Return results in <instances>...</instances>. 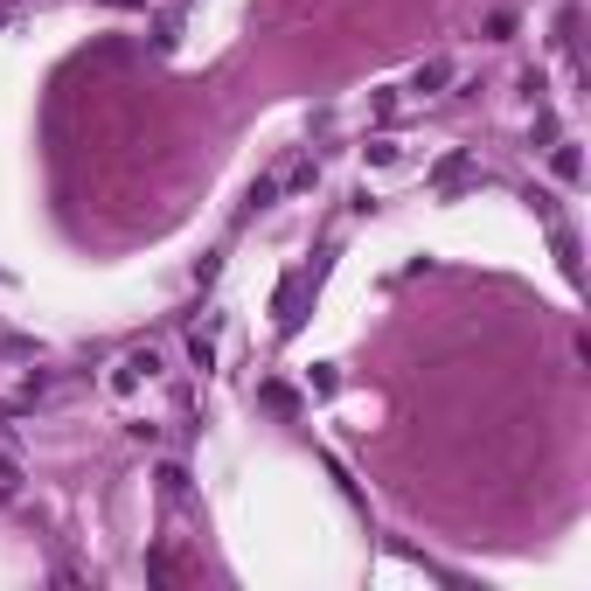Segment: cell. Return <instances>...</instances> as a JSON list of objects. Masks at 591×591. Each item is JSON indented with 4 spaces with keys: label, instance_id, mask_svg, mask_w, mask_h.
<instances>
[{
    "label": "cell",
    "instance_id": "6da1fadb",
    "mask_svg": "<svg viewBox=\"0 0 591 591\" xmlns=\"http://www.w3.org/2000/svg\"><path fill=\"white\" fill-rule=\"evenodd\" d=\"M550 167H557V181H585V153L571 147V140H557V147H550Z\"/></svg>",
    "mask_w": 591,
    "mask_h": 591
},
{
    "label": "cell",
    "instance_id": "7a4b0ae2",
    "mask_svg": "<svg viewBox=\"0 0 591 591\" xmlns=\"http://www.w3.org/2000/svg\"><path fill=\"white\" fill-rule=\"evenodd\" d=\"M466 181H473V160H466V153H452V160L439 167V188L452 195V188H466Z\"/></svg>",
    "mask_w": 591,
    "mask_h": 591
},
{
    "label": "cell",
    "instance_id": "3957f363",
    "mask_svg": "<svg viewBox=\"0 0 591 591\" xmlns=\"http://www.w3.org/2000/svg\"><path fill=\"white\" fill-rule=\"evenodd\" d=\"M160 487H167V501H181V494H188V473H181V466H160Z\"/></svg>",
    "mask_w": 591,
    "mask_h": 591
},
{
    "label": "cell",
    "instance_id": "277c9868",
    "mask_svg": "<svg viewBox=\"0 0 591 591\" xmlns=\"http://www.w3.org/2000/svg\"><path fill=\"white\" fill-rule=\"evenodd\" d=\"M445 77H452V63H425V70H418V91H439Z\"/></svg>",
    "mask_w": 591,
    "mask_h": 591
},
{
    "label": "cell",
    "instance_id": "5b68a950",
    "mask_svg": "<svg viewBox=\"0 0 591 591\" xmlns=\"http://www.w3.org/2000/svg\"><path fill=\"white\" fill-rule=\"evenodd\" d=\"M14 487H21V473H14V459H0V501H14Z\"/></svg>",
    "mask_w": 591,
    "mask_h": 591
},
{
    "label": "cell",
    "instance_id": "8992f818",
    "mask_svg": "<svg viewBox=\"0 0 591 591\" xmlns=\"http://www.w3.org/2000/svg\"><path fill=\"white\" fill-rule=\"evenodd\" d=\"M7 418H14V404H0V425H7Z\"/></svg>",
    "mask_w": 591,
    "mask_h": 591
},
{
    "label": "cell",
    "instance_id": "52a82bcc",
    "mask_svg": "<svg viewBox=\"0 0 591 591\" xmlns=\"http://www.w3.org/2000/svg\"><path fill=\"white\" fill-rule=\"evenodd\" d=\"M119 7H126V0H119Z\"/></svg>",
    "mask_w": 591,
    "mask_h": 591
}]
</instances>
